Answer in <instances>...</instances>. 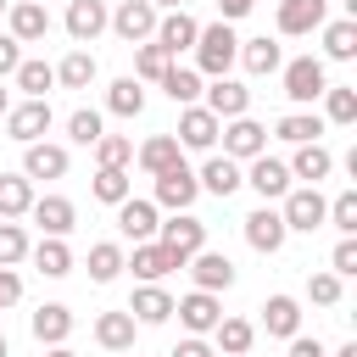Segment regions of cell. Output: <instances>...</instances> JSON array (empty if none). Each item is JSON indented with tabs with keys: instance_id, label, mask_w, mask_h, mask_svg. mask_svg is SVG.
Segmentation results:
<instances>
[{
	"instance_id": "6da1fadb",
	"label": "cell",
	"mask_w": 357,
	"mask_h": 357,
	"mask_svg": "<svg viewBox=\"0 0 357 357\" xmlns=\"http://www.w3.org/2000/svg\"><path fill=\"white\" fill-rule=\"evenodd\" d=\"M234 56H240L234 22H206V28L195 33V73H201V78H229Z\"/></svg>"
},
{
	"instance_id": "7a4b0ae2",
	"label": "cell",
	"mask_w": 357,
	"mask_h": 357,
	"mask_svg": "<svg viewBox=\"0 0 357 357\" xmlns=\"http://www.w3.org/2000/svg\"><path fill=\"white\" fill-rule=\"evenodd\" d=\"M279 218H284V229H290V234H312V229H324V218H329V201H324L312 184H301V190H284V206H279Z\"/></svg>"
},
{
	"instance_id": "3957f363",
	"label": "cell",
	"mask_w": 357,
	"mask_h": 357,
	"mask_svg": "<svg viewBox=\"0 0 357 357\" xmlns=\"http://www.w3.org/2000/svg\"><path fill=\"white\" fill-rule=\"evenodd\" d=\"M279 73H284V95H290L296 106H312V100L329 89V73H324L318 56H296V61H284Z\"/></svg>"
},
{
	"instance_id": "277c9868",
	"label": "cell",
	"mask_w": 357,
	"mask_h": 357,
	"mask_svg": "<svg viewBox=\"0 0 357 357\" xmlns=\"http://www.w3.org/2000/svg\"><path fill=\"white\" fill-rule=\"evenodd\" d=\"M156 240H162V245H167L178 262H190L195 251H206V223H201L195 212H173V218L156 229Z\"/></svg>"
},
{
	"instance_id": "5b68a950",
	"label": "cell",
	"mask_w": 357,
	"mask_h": 357,
	"mask_svg": "<svg viewBox=\"0 0 357 357\" xmlns=\"http://www.w3.org/2000/svg\"><path fill=\"white\" fill-rule=\"evenodd\" d=\"M123 45H145L151 33H156V6L151 0H117V11H112V22H106Z\"/></svg>"
},
{
	"instance_id": "8992f818",
	"label": "cell",
	"mask_w": 357,
	"mask_h": 357,
	"mask_svg": "<svg viewBox=\"0 0 357 357\" xmlns=\"http://www.w3.org/2000/svg\"><path fill=\"white\" fill-rule=\"evenodd\" d=\"M50 123H56L50 100H22V106H11V112H6V134H11L17 145H33V139H45V134H50Z\"/></svg>"
},
{
	"instance_id": "52a82bcc",
	"label": "cell",
	"mask_w": 357,
	"mask_h": 357,
	"mask_svg": "<svg viewBox=\"0 0 357 357\" xmlns=\"http://www.w3.org/2000/svg\"><path fill=\"white\" fill-rule=\"evenodd\" d=\"M218 134H223V156H229V162H251V156L268 151V128H262L257 117H234V123H223Z\"/></svg>"
},
{
	"instance_id": "ba28073f",
	"label": "cell",
	"mask_w": 357,
	"mask_h": 357,
	"mask_svg": "<svg viewBox=\"0 0 357 357\" xmlns=\"http://www.w3.org/2000/svg\"><path fill=\"white\" fill-rule=\"evenodd\" d=\"M240 173H245V184L262 195V206H268V201H284V190H290V167H284L279 156H268V151H262V156H251Z\"/></svg>"
},
{
	"instance_id": "9c48e42d",
	"label": "cell",
	"mask_w": 357,
	"mask_h": 357,
	"mask_svg": "<svg viewBox=\"0 0 357 357\" xmlns=\"http://www.w3.org/2000/svg\"><path fill=\"white\" fill-rule=\"evenodd\" d=\"M201 89H206V112H212L218 123H234V117L251 112V89H245L240 78H212V84H201Z\"/></svg>"
},
{
	"instance_id": "30bf717a",
	"label": "cell",
	"mask_w": 357,
	"mask_h": 357,
	"mask_svg": "<svg viewBox=\"0 0 357 357\" xmlns=\"http://www.w3.org/2000/svg\"><path fill=\"white\" fill-rule=\"evenodd\" d=\"M195 195H201V184H195V167H167V173H156V206H167V212H190L195 206Z\"/></svg>"
},
{
	"instance_id": "8fae6325",
	"label": "cell",
	"mask_w": 357,
	"mask_h": 357,
	"mask_svg": "<svg viewBox=\"0 0 357 357\" xmlns=\"http://www.w3.org/2000/svg\"><path fill=\"white\" fill-rule=\"evenodd\" d=\"M218 128H223V123H218L206 106H184L173 139H178V151H212V145H218Z\"/></svg>"
},
{
	"instance_id": "7c38bea8",
	"label": "cell",
	"mask_w": 357,
	"mask_h": 357,
	"mask_svg": "<svg viewBox=\"0 0 357 357\" xmlns=\"http://www.w3.org/2000/svg\"><path fill=\"white\" fill-rule=\"evenodd\" d=\"M284 240H290V229H284V218H279L273 206H257V212H245V245H251V251L273 257Z\"/></svg>"
},
{
	"instance_id": "4fadbf2b",
	"label": "cell",
	"mask_w": 357,
	"mask_h": 357,
	"mask_svg": "<svg viewBox=\"0 0 357 357\" xmlns=\"http://www.w3.org/2000/svg\"><path fill=\"white\" fill-rule=\"evenodd\" d=\"M123 268H134V279L139 284H156V279H167L173 268H184L162 240H145V245H134V257H123Z\"/></svg>"
},
{
	"instance_id": "5bb4252c",
	"label": "cell",
	"mask_w": 357,
	"mask_h": 357,
	"mask_svg": "<svg viewBox=\"0 0 357 357\" xmlns=\"http://www.w3.org/2000/svg\"><path fill=\"white\" fill-rule=\"evenodd\" d=\"M195 33H201V22H195L190 11H167V17H156L151 45H162V50L178 61V50H195Z\"/></svg>"
},
{
	"instance_id": "9a60e30c",
	"label": "cell",
	"mask_w": 357,
	"mask_h": 357,
	"mask_svg": "<svg viewBox=\"0 0 357 357\" xmlns=\"http://www.w3.org/2000/svg\"><path fill=\"white\" fill-rule=\"evenodd\" d=\"M28 218H33L50 240H67V234H73V223H78V212H73V201H67V195H33Z\"/></svg>"
},
{
	"instance_id": "2e32d148",
	"label": "cell",
	"mask_w": 357,
	"mask_h": 357,
	"mask_svg": "<svg viewBox=\"0 0 357 357\" xmlns=\"http://www.w3.org/2000/svg\"><path fill=\"white\" fill-rule=\"evenodd\" d=\"M117 229H123L134 245L156 240V229H162V212H156V201H139V195H128V201L117 206Z\"/></svg>"
},
{
	"instance_id": "e0dca14e",
	"label": "cell",
	"mask_w": 357,
	"mask_h": 357,
	"mask_svg": "<svg viewBox=\"0 0 357 357\" xmlns=\"http://www.w3.org/2000/svg\"><path fill=\"white\" fill-rule=\"evenodd\" d=\"M184 268H190L195 290H206V296H218V290H229V284H234V262H229L223 251H195Z\"/></svg>"
},
{
	"instance_id": "ac0fdd59",
	"label": "cell",
	"mask_w": 357,
	"mask_h": 357,
	"mask_svg": "<svg viewBox=\"0 0 357 357\" xmlns=\"http://www.w3.org/2000/svg\"><path fill=\"white\" fill-rule=\"evenodd\" d=\"M173 312H178V324H184L190 335H212V329H218V318H223L218 296H206V290H190V296H178V301H173Z\"/></svg>"
},
{
	"instance_id": "d6986e66",
	"label": "cell",
	"mask_w": 357,
	"mask_h": 357,
	"mask_svg": "<svg viewBox=\"0 0 357 357\" xmlns=\"http://www.w3.org/2000/svg\"><path fill=\"white\" fill-rule=\"evenodd\" d=\"M67 173V145H50V139H33L22 145V178H61Z\"/></svg>"
},
{
	"instance_id": "ffe728a7",
	"label": "cell",
	"mask_w": 357,
	"mask_h": 357,
	"mask_svg": "<svg viewBox=\"0 0 357 357\" xmlns=\"http://www.w3.org/2000/svg\"><path fill=\"white\" fill-rule=\"evenodd\" d=\"M28 329H33V340H39V346H67V335H73V307L45 301V307H33Z\"/></svg>"
},
{
	"instance_id": "44dd1931",
	"label": "cell",
	"mask_w": 357,
	"mask_h": 357,
	"mask_svg": "<svg viewBox=\"0 0 357 357\" xmlns=\"http://www.w3.org/2000/svg\"><path fill=\"white\" fill-rule=\"evenodd\" d=\"M106 22H112L106 0H73V6H67V33H73L78 45H95V39L106 33Z\"/></svg>"
},
{
	"instance_id": "7402d4cb",
	"label": "cell",
	"mask_w": 357,
	"mask_h": 357,
	"mask_svg": "<svg viewBox=\"0 0 357 357\" xmlns=\"http://www.w3.org/2000/svg\"><path fill=\"white\" fill-rule=\"evenodd\" d=\"M329 22V0H279V33H312Z\"/></svg>"
},
{
	"instance_id": "603a6c76",
	"label": "cell",
	"mask_w": 357,
	"mask_h": 357,
	"mask_svg": "<svg viewBox=\"0 0 357 357\" xmlns=\"http://www.w3.org/2000/svg\"><path fill=\"white\" fill-rule=\"evenodd\" d=\"M6 22H11V39H17V45H39V39L50 33V11H45L39 0H17V6L6 11Z\"/></svg>"
},
{
	"instance_id": "cb8c5ba5",
	"label": "cell",
	"mask_w": 357,
	"mask_h": 357,
	"mask_svg": "<svg viewBox=\"0 0 357 357\" xmlns=\"http://www.w3.org/2000/svg\"><path fill=\"white\" fill-rule=\"evenodd\" d=\"M128 318H134L139 329H156V324H167V318H173V296H167L162 284H139V290H134V301H128Z\"/></svg>"
},
{
	"instance_id": "d4e9b609",
	"label": "cell",
	"mask_w": 357,
	"mask_h": 357,
	"mask_svg": "<svg viewBox=\"0 0 357 357\" xmlns=\"http://www.w3.org/2000/svg\"><path fill=\"white\" fill-rule=\"evenodd\" d=\"M195 184H201V190H212L218 201H229V195L245 184V173H240V162H229V156H206V162H201V173H195Z\"/></svg>"
},
{
	"instance_id": "484cf974",
	"label": "cell",
	"mask_w": 357,
	"mask_h": 357,
	"mask_svg": "<svg viewBox=\"0 0 357 357\" xmlns=\"http://www.w3.org/2000/svg\"><path fill=\"white\" fill-rule=\"evenodd\" d=\"M262 329H268L273 340L301 335V301H296V296H268V301H262Z\"/></svg>"
},
{
	"instance_id": "4316f807",
	"label": "cell",
	"mask_w": 357,
	"mask_h": 357,
	"mask_svg": "<svg viewBox=\"0 0 357 357\" xmlns=\"http://www.w3.org/2000/svg\"><path fill=\"white\" fill-rule=\"evenodd\" d=\"M245 73H257V78H268V73H279L284 67V50H279V39H240V56H234Z\"/></svg>"
},
{
	"instance_id": "83f0119b",
	"label": "cell",
	"mask_w": 357,
	"mask_h": 357,
	"mask_svg": "<svg viewBox=\"0 0 357 357\" xmlns=\"http://www.w3.org/2000/svg\"><path fill=\"white\" fill-rule=\"evenodd\" d=\"M284 167H290V178H301V184L318 190V178L335 173V156H329V145H296V156H290Z\"/></svg>"
},
{
	"instance_id": "f1b7e54d",
	"label": "cell",
	"mask_w": 357,
	"mask_h": 357,
	"mask_svg": "<svg viewBox=\"0 0 357 357\" xmlns=\"http://www.w3.org/2000/svg\"><path fill=\"white\" fill-rule=\"evenodd\" d=\"M134 335H139V324L128 318V307H117V312H100V318H95V340H100L106 351H134Z\"/></svg>"
},
{
	"instance_id": "f546056e",
	"label": "cell",
	"mask_w": 357,
	"mask_h": 357,
	"mask_svg": "<svg viewBox=\"0 0 357 357\" xmlns=\"http://www.w3.org/2000/svg\"><path fill=\"white\" fill-rule=\"evenodd\" d=\"M134 162H139V167H145V173L156 178V173L178 167V162H184V151H178V139H173V134H151V139H145V145L134 151Z\"/></svg>"
},
{
	"instance_id": "4dcf8cb0",
	"label": "cell",
	"mask_w": 357,
	"mask_h": 357,
	"mask_svg": "<svg viewBox=\"0 0 357 357\" xmlns=\"http://www.w3.org/2000/svg\"><path fill=\"white\" fill-rule=\"evenodd\" d=\"M95 73H100V61H95L84 45H78V50H67V56L56 61V84H61V89H89V84H95Z\"/></svg>"
},
{
	"instance_id": "1f68e13d",
	"label": "cell",
	"mask_w": 357,
	"mask_h": 357,
	"mask_svg": "<svg viewBox=\"0 0 357 357\" xmlns=\"http://www.w3.org/2000/svg\"><path fill=\"white\" fill-rule=\"evenodd\" d=\"M11 78H17L22 100H50V89H56V67H50V61H28V56H22Z\"/></svg>"
},
{
	"instance_id": "d6a6232c",
	"label": "cell",
	"mask_w": 357,
	"mask_h": 357,
	"mask_svg": "<svg viewBox=\"0 0 357 357\" xmlns=\"http://www.w3.org/2000/svg\"><path fill=\"white\" fill-rule=\"evenodd\" d=\"M28 262L45 273V279H67L73 273V251H67V240H39V245H28Z\"/></svg>"
},
{
	"instance_id": "836d02e7",
	"label": "cell",
	"mask_w": 357,
	"mask_h": 357,
	"mask_svg": "<svg viewBox=\"0 0 357 357\" xmlns=\"http://www.w3.org/2000/svg\"><path fill=\"white\" fill-rule=\"evenodd\" d=\"M28 206H33V184L22 173H0V223L28 218Z\"/></svg>"
},
{
	"instance_id": "e575fe53",
	"label": "cell",
	"mask_w": 357,
	"mask_h": 357,
	"mask_svg": "<svg viewBox=\"0 0 357 357\" xmlns=\"http://www.w3.org/2000/svg\"><path fill=\"white\" fill-rule=\"evenodd\" d=\"M273 134H279L284 145H318V134H324V117H318V112H284V117L273 123Z\"/></svg>"
},
{
	"instance_id": "d590c367",
	"label": "cell",
	"mask_w": 357,
	"mask_h": 357,
	"mask_svg": "<svg viewBox=\"0 0 357 357\" xmlns=\"http://www.w3.org/2000/svg\"><path fill=\"white\" fill-rule=\"evenodd\" d=\"M89 195H95V201H106V206H123V201L134 195V178H128V167H95V178H89Z\"/></svg>"
},
{
	"instance_id": "8d00e7d4",
	"label": "cell",
	"mask_w": 357,
	"mask_h": 357,
	"mask_svg": "<svg viewBox=\"0 0 357 357\" xmlns=\"http://www.w3.org/2000/svg\"><path fill=\"white\" fill-rule=\"evenodd\" d=\"M212 340H218V351H223V357H245V351H251V340H257V324H251V318H218Z\"/></svg>"
},
{
	"instance_id": "74e56055",
	"label": "cell",
	"mask_w": 357,
	"mask_h": 357,
	"mask_svg": "<svg viewBox=\"0 0 357 357\" xmlns=\"http://www.w3.org/2000/svg\"><path fill=\"white\" fill-rule=\"evenodd\" d=\"M324 56H329V61H351V56H357V22H351V17L324 22Z\"/></svg>"
},
{
	"instance_id": "f35d334b",
	"label": "cell",
	"mask_w": 357,
	"mask_h": 357,
	"mask_svg": "<svg viewBox=\"0 0 357 357\" xmlns=\"http://www.w3.org/2000/svg\"><path fill=\"white\" fill-rule=\"evenodd\" d=\"M167 67H173V56H167L162 45H151V39H145V45H134V78H139V84H162V78H167Z\"/></svg>"
},
{
	"instance_id": "ab89813d",
	"label": "cell",
	"mask_w": 357,
	"mask_h": 357,
	"mask_svg": "<svg viewBox=\"0 0 357 357\" xmlns=\"http://www.w3.org/2000/svg\"><path fill=\"white\" fill-rule=\"evenodd\" d=\"M106 112H112V117H139V112H145V89H139V78H117V84L106 89Z\"/></svg>"
},
{
	"instance_id": "60d3db41",
	"label": "cell",
	"mask_w": 357,
	"mask_h": 357,
	"mask_svg": "<svg viewBox=\"0 0 357 357\" xmlns=\"http://www.w3.org/2000/svg\"><path fill=\"white\" fill-rule=\"evenodd\" d=\"M318 100H324V123H340V128L357 123V89L351 84H329Z\"/></svg>"
},
{
	"instance_id": "b9f144b4",
	"label": "cell",
	"mask_w": 357,
	"mask_h": 357,
	"mask_svg": "<svg viewBox=\"0 0 357 357\" xmlns=\"http://www.w3.org/2000/svg\"><path fill=\"white\" fill-rule=\"evenodd\" d=\"M117 273H123V245L95 240V245H89V279H95V284H112Z\"/></svg>"
},
{
	"instance_id": "7bdbcfd3",
	"label": "cell",
	"mask_w": 357,
	"mask_h": 357,
	"mask_svg": "<svg viewBox=\"0 0 357 357\" xmlns=\"http://www.w3.org/2000/svg\"><path fill=\"white\" fill-rule=\"evenodd\" d=\"M162 89H167V100H178V106H195V95H201V73L195 67H167V78H162Z\"/></svg>"
},
{
	"instance_id": "ee69618b",
	"label": "cell",
	"mask_w": 357,
	"mask_h": 357,
	"mask_svg": "<svg viewBox=\"0 0 357 357\" xmlns=\"http://www.w3.org/2000/svg\"><path fill=\"white\" fill-rule=\"evenodd\" d=\"M100 134H106V117H100L95 106H78V112L67 117V139H73V145H95Z\"/></svg>"
},
{
	"instance_id": "f6af8a7d",
	"label": "cell",
	"mask_w": 357,
	"mask_h": 357,
	"mask_svg": "<svg viewBox=\"0 0 357 357\" xmlns=\"http://www.w3.org/2000/svg\"><path fill=\"white\" fill-rule=\"evenodd\" d=\"M134 162V139L128 134H100L95 139V167H128Z\"/></svg>"
},
{
	"instance_id": "bcb514c9",
	"label": "cell",
	"mask_w": 357,
	"mask_h": 357,
	"mask_svg": "<svg viewBox=\"0 0 357 357\" xmlns=\"http://www.w3.org/2000/svg\"><path fill=\"white\" fill-rule=\"evenodd\" d=\"M17 262H28V234L22 223H0V268H17Z\"/></svg>"
},
{
	"instance_id": "7dc6e473",
	"label": "cell",
	"mask_w": 357,
	"mask_h": 357,
	"mask_svg": "<svg viewBox=\"0 0 357 357\" xmlns=\"http://www.w3.org/2000/svg\"><path fill=\"white\" fill-rule=\"evenodd\" d=\"M324 223H335L340 234H357V190H340L335 201H329V218Z\"/></svg>"
},
{
	"instance_id": "c3c4849f",
	"label": "cell",
	"mask_w": 357,
	"mask_h": 357,
	"mask_svg": "<svg viewBox=\"0 0 357 357\" xmlns=\"http://www.w3.org/2000/svg\"><path fill=\"white\" fill-rule=\"evenodd\" d=\"M307 301H312V307H340V279H335L329 268L312 273V279H307Z\"/></svg>"
},
{
	"instance_id": "681fc988",
	"label": "cell",
	"mask_w": 357,
	"mask_h": 357,
	"mask_svg": "<svg viewBox=\"0 0 357 357\" xmlns=\"http://www.w3.org/2000/svg\"><path fill=\"white\" fill-rule=\"evenodd\" d=\"M329 273H335V279H351V273H357V240H351V234H340V245L329 251Z\"/></svg>"
},
{
	"instance_id": "f907efd6",
	"label": "cell",
	"mask_w": 357,
	"mask_h": 357,
	"mask_svg": "<svg viewBox=\"0 0 357 357\" xmlns=\"http://www.w3.org/2000/svg\"><path fill=\"white\" fill-rule=\"evenodd\" d=\"M17 301H22V273L17 268H0V312L17 307Z\"/></svg>"
},
{
	"instance_id": "816d5d0a",
	"label": "cell",
	"mask_w": 357,
	"mask_h": 357,
	"mask_svg": "<svg viewBox=\"0 0 357 357\" xmlns=\"http://www.w3.org/2000/svg\"><path fill=\"white\" fill-rule=\"evenodd\" d=\"M17 61H22V45H17L11 33H0V84L17 73Z\"/></svg>"
},
{
	"instance_id": "f5cc1de1",
	"label": "cell",
	"mask_w": 357,
	"mask_h": 357,
	"mask_svg": "<svg viewBox=\"0 0 357 357\" xmlns=\"http://www.w3.org/2000/svg\"><path fill=\"white\" fill-rule=\"evenodd\" d=\"M290 357H329V346L318 335H290Z\"/></svg>"
},
{
	"instance_id": "db71d44e",
	"label": "cell",
	"mask_w": 357,
	"mask_h": 357,
	"mask_svg": "<svg viewBox=\"0 0 357 357\" xmlns=\"http://www.w3.org/2000/svg\"><path fill=\"white\" fill-rule=\"evenodd\" d=\"M173 357H218V351H212V346H206L201 335H184V340L173 346Z\"/></svg>"
},
{
	"instance_id": "11a10c76",
	"label": "cell",
	"mask_w": 357,
	"mask_h": 357,
	"mask_svg": "<svg viewBox=\"0 0 357 357\" xmlns=\"http://www.w3.org/2000/svg\"><path fill=\"white\" fill-rule=\"evenodd\" d=\"M251 6H257V0H218V11H223L218 22H240V17L251 11Z\"/></svg>"
},
{
	"instance_id": "9f6ffc18",
	"label": "cell",
	"mask_w": 357,
	"mask_h": 357,
	"mask_svg": "<svg viewBox=\"0 0 357 357\" xmlns=\"http://www.w3.org/2000/svg\"><path fill=\"white\" fill-rule=\"evenodd\" d=\"M329 357H357V340H346V346H335Z\"/></svg>"
},
{
	"instance_id": "6f0895ef",
	"label": "cell",
	"mask_w": 357,
	"mask_h": 357,
	"mask_svg": "<svg viewBox=\"0 0 357 357\" xmlns=\"http://www.w3.org/2000/svg\"><path fill=\"white\" fill-rule=\"evenodd\" d=\"M6 112H11V89L0 84V123H6Z\"/></svg>"
},
{
	"instance_id": "680465c9",
	"label": "cell",
	"mask_w": 357,
	"mask_h": 357,
	"mask_svg": "<svg viewBox=\"0 0 357 357\" xmlns=\"http://www.w3.org/2000/svg\"><path fill=\"white\" fill-rule=\"evenodd\" d=\"M45 357H78L73 346H45Z\"/></svg>"
},
{
	"instance_id": "91938a15",
	"label": "cell",
	"mask_w": 357,
	"mask_h": 357,
	"mask_svg": "<svg viewBox=\"0 0 357 357\" xmlns=\"http://www.w3.org/2000/svg\"><path fill=\"white\" fill-rule=\"evenodd\" d=\"M151 6H167V11H184V0H151Z\"/></svg>"
},
{
	"instance_id": "94428289",
	"label": "cell",
	"mask_w": 357,
	"mask_h": 357,
	"mask_svg": "<svg viewBox=\"0 0 357 357\" xmlns=\"http://www.w3.org/2000/svg\"><path fill=\"white\" fill-rule=\"evenodd\" d=\"M0 357H11V346H6V335H0Z\"/></svg>"
},
{
	"instance_id": "6125c7cd",
	"label": "cell",
	"mask_w": 357,
	"mask_h": 357,
	"mask_svg": "<svg viewBox=\"0 0 357 357\" xmlns=\"http://www.w3.org/2000/svg\"><path fill=\"white\" fill-rule=\"evenodd\" d=\"M6 11H11V0H0V17H6Z\"/></svg>"
},
{
	"instance_id": "be15d7a7",
	"label": "cell",
	"mask_w": 357,
	"mask_h": 357,
	"mask_svg": "<svg viewBox=\"0 0 357 357\" xmlns=\"http://www.w3.org/2000/svg\"><path fill=\"white\" fill-rule=\"evenodd\" d=\"M39 6H45V0H39Z\"/></svg>"
}]
</instances>
